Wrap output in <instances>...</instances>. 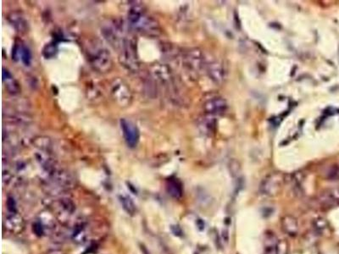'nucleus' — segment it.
Returning <instances> with one entry per match:
<instances>
[{
	"mask_svg": "<svg viewBox=\"0 0 339 254\" xmlns=\"http://www.w3.org/2000/svg\"><path fill=\"white\" fill-rule=\"evenodd\" d=\"M282 184H283V178L282 175L275 173L268 176L260 185V191L266 196H276L281 190Z\"/></svg>",
	"mask_w": 339,
	"mask_h": 254,
	"instance_id": "1",
	"label": "nucleus"
},
{
	"mask_svg": "<svg viewBox=\"0 0 339 254\" xmlns=\"http://www.w3.org/2000/svg\"><path fill=\"white\" fill-rule=\"evenodd\" d=\"M121 130L123 131V135L127 141V144L130 147H135L138 144L139 139V132L138 128L134 125L127 120H122L121 122Z\"/></svg>",
	"mask_w": 339,
	"mask_h": 254,
	"instance_id": "2",
	"label": "nucleus"
},
{
	"mask_svg": "<svg viewBox=\"0 0 339 254\" xmlns=\"http://www.w3.org/2000/svg\"><path fill=\"white\" fill-rule=\"evenodd\" d=\"M227 110V101L222 98H211L204 104V110L212 116L223 114Z\"/></svg>",
	"mask_w": 339,
	"mask_h": 254,
	"instance_id": "3",
	"label": "nucleus"
},
{
	"mask_svg": "<svg viewBox=\"0 0 339 254\" xmlns=\"http://www.w3.org/2000/svg\"><path fill=\"white\" fill-rule=\"evenodd\" d=\"M281 228L285 234L294 237L299 232V222L295 217L284 215L281 220Z\"/></svg>",
	"mask_w": 339,
	"mask_h": 254,
	"instance_id": "4",
	"label": "nucleus"
},
{
	"mask_svg": "<svg viewBox=\"0 0 339 254\" xmlns=\"http://www.w3.org/2000/svg\"><path fill=\"white\" fill-rule=\"evenodd\" d=\"M320 202L326 207H334L339 204V188L326 190L320 196Z\"/></svg>",
	"mask_w": 339,
	"mask_h": 254,
	"instance_id": "5",
	"label": "nucleus"
},
{
	"mask_svg": "<svg viewBox=\"0 0 339 254\" xmlns=\"http://www.w3.org/2000/svg\"><path fill=\"white\" fill-rule=\"evenodd\" d=\"M208 72L210 75V79L216 82V83H222L225 79V69L222 64L218 62H214L210 64Z\"/></svg>",
	"mask_w": 339,
	"mask_h": 254,
	"instance_id": "6",
	"label": "nucleus"
},
{
	"mask_svg": "<svg viewBox=\"0 0 339 254\" xmlns=\"http://www.w3.org/2000/svg\"><path fill=\"white\" fill-rule=\"evenodd\" d=\"M278 241L275 237V235L270 233L266 235L265 242H264V254H277L276 245Z\"/></svg>",
	"mask_w": 339,
	"mask_h": 254,
	"instance_id": "7",
	"label": "nucleus"
},
{
	"mask_svg": "<svg viewBox=\"0 0 339 254\" xmlns=\"http://www.w3.org/2000/svg\"><path fill=\"white\" fill-rule=\"evenodd\" d=\"M168 191L175 198H180L182 196V188L177 181H170L168 183Z\"/></svg>",
	"mask_w": 339,
	"mask_h": 254,
	"instance_id": "8",
	"label": "nucleus"
},
{
	"mask_svg": "<svg viewBox=\"0 0 339 254\" xmlns=\"http://www.w3.org/2000/svg\"><path fill=\"white\" fill-rule=\"evenodd\" d=\"M121 205L123 208L124 210L127 212L128 214H134L137 211V207H136L134 202L128 196H121Z\"/></svg>",
	"mask_w": 339,
	"mask_h": 254,
	"instance_id": "9",
	"label": "nucleus"
},
{
	"mask_svg": "<svg viewBox=\"0 0 339 254\" xmlns=\"http://www.w3.org/2000/svg\"><path fill=\"white\" fill-rule=\"evenodd\" d=\"M287 243L285 242L284 240L282 241H278L277 245H276V252L277 254H287Z\"/></svg>",
	"mask_w": 339,
	"mask_h": 254,
	"instance_id": "10",
	"label": "nucleus"
},
{
	"mask_svg": "<svg viewBox=\"0 0 339 254\" xmlns=\"http://www.w3.org/2000/svg\"><path fill=\"white\" fill-rule=\"evenodd\" d=\"M7 206H8V209H9L10 212H14L15 211V202H14V199L9 197L8 199V202H7Z\"/></svg>",
	"mask_w": 339,
	"mask_h": 254,
	"instance_id": "11",
	"label": "nucleus"
}]
</instances>
